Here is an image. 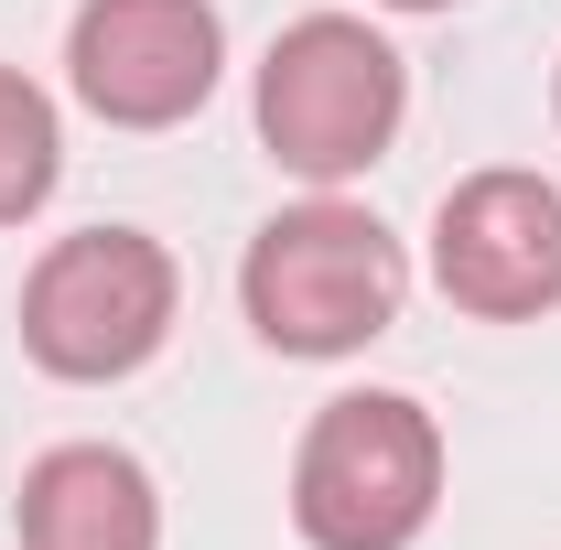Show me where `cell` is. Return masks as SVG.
<instances>
[{
    "mask_svg": "<svg viewBox=\"0 0 561 550\" xmlns=\"http://www.w3.org/2000/svg\"><path fill=\"white\" fill-rule=\"evenodd\" d=\"M216 55H227V33H216L206 0H87L76 11V98L98 108V119H119V130H173V119H195L216 87Z\"/></svg>",
    "mask_w": 561,
    "mask_h": 550,
    "instance_id": "5b68a950",
    "label": "cell"
},
{
    "mask_svg": "<svg viewBox=\"0 0 561 550\" xmlns=\"http://www.w3.org/2000/svg\"><path fill=\"white\" fill-rule=\"evenodd\" d=\"M66 173V130H55V98L33 87L22 66H0V227L33 216Z\"/></svg>",
    "mask_w": 561,
    "mask_h": 550,
    "instance_id": "ba28073f",
    "label": "cell"
},
{
    "mask_svg": "<svg viewBox=\"0 0 561 550\" xmlns=\"http://www.w3.org/2000/svg\"><path fill=\"white\" fill-rule=\"evenodd\" d=\"M162 540V496L130 454L66 443L22 475V550H151Z\"/></svg>",
    "mask_w": 561,
    "mask_h": 550,
    "instance_id": "52a82bcc",
    "label": "cell"
},
{
    "mask_svg": "<svg viewBox=\"0 0 561 550\" xmlns=\"http://www.w3.org/2000/svg\"><path fill=\"white\" fill-rule=\"evenodd\" d=\"M400 98H411L400 55L367 22H346V11H313V22L280 33L271 66H260V140H271L291 173L346 184V173H367L389 151Z\"/></svg>",
    "mask_w": 561,
    "mask_h": 550,
    "instance_id": "3957f363",
    "label": "cell"
},
{
    "mask_svg": "<svg viewBox=\"0 0 561 550\" xmlns=\"http://www.w3.org/2000/svg\"><path fill=\"white\" fill-rule=\"evenodd\" d=\"M173 260L140 227H87L55 238L44 271L22 280V345L55 378H130L151 345L173 335Z\"/></svg>",
    "mask_w": 561,
    "mask_h": 550,
    "instance_id": "277c9868",
    "label": "cell"
},
{
    "mask_svg": "<svg viewBox=\"0 0 561 550\" xmlns=\"http://www.w3.org/2000/svg\"><path fill=\"white\" fill-rule=\"evenodd\" d=\"M389 11H443V0H389Z\"/></svg>",
    "mask_w": 561,
    "mask_h": 550,
    "instance_id": "9c48e42d",
    "label": "cell"
},
{
    "mask_svg": "<svg viewBox=\"0 0 561 550\" xmlns=\"http://www.w3.org/2000/svg\"><path fill=\"white\" fill-rule=\"evenodd\" d=\"M238 291H249V324L280 356H346V345L389 335L411 271H400V238L367 206H291L249 238Z\"/></svg>",
    "mask_w": 561,
    "mask_h": 550,
    "instance_id": "6da1fadb",
    "label": "cell"
},
{
    "mask_svg": "<svg viewBox=\"0 0 561 550\" xmlns=\"http://www.w3.org/2000/svg\"><path fill=\"white\" fill-rule=\"evenodd\" d=\"M443 496V432L400 389H356L302 432L291 518L313 550H411Z\"/></svg>",
    "mask_w": 561,
    "mask_h": 550,
    "instance_id": "7a4b0ae2",
    "label": "cell"
},
{
    "mask_svg": "<svg viewBox=\"0 0 561 550\" xmlns=\"http://www.w3.org/2000/svg\"><path fill=\"white\" fill-rule=\"evenodd\" d=\"M432 271L465 313L529 324L561 302V195L540 173H476L432 216Z\"/></svg>",
    "mask_w": 561,
    "mask_h": 550,
    "instance_id": "8992f818",
    "label": "cell"
}]
</instances>
